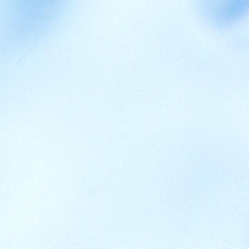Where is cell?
<instances>
[{"label": "cell", "mask_w": 249, "mask_h": 249, "mask_svg": "<svg viewBox=\"0 0 249 249\" xmlns=\"http://www.w3.org/2000/svg\"><path fill=\"white\" fill-rule=\"evenodd\" d=\"M198 3L205 18L221 28L234 26L248 12L249 0H198Z\"/></svg>", "instance_id": "cell-1"}]
</instances>
